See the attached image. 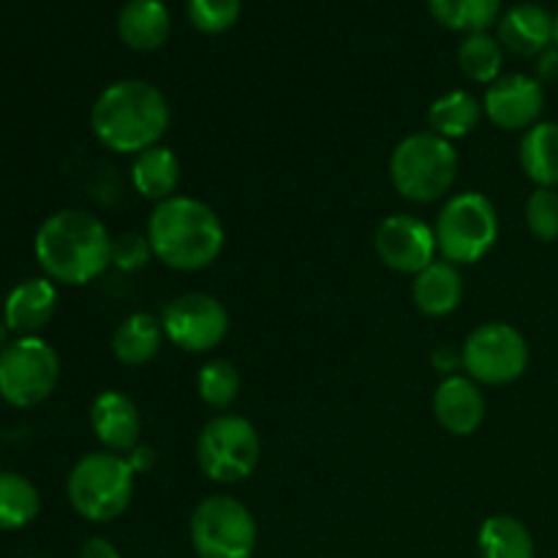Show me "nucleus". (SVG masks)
<instances>
[{"mask_svg": "<svg viewBox=\"0 0 558 558\" xmlns=\"http://www.w3.org/2000/svg\"><path fill=\"white\" fill-rule=\"evenodd\" d=\"M163 341H167V332H163L161 316L134 311L114 330L112 354L125 368H142L158 357Z\"/></svg>", "mask_w": 558, "mask_h": 558, "instance_id": "obj_20", "label": "nucleus"}, {"mask_svg": "<svg viewBox=\"0 0 558 558\" xmlns=\"http://www.w3.org/2000/svg\"><path fill=\"white\" fill-rule=\"evenodd\" d=\"M537 80L558 82V47L545 49V52L537 58Z\"/></svg>", "mask_w": 558, "mask_h": 558, "instance_id": "obj_34", "label": "nucleus"}, {"mask_svg": "<svg viewBox=\"0 0 558 558\" xmlns=\"http://www.w3.org/2000/svg\"><path fill=\"white\" fill-rule=\"evenodd\" d=\"M412 300L420 314L439 316L452 314L463 303V276L458 265L447 259H434L420 270L412 281Z\"/></svg>", "mask_w": 558, "mask_h": 558, "instance_id": "obj_19", "label": "nucleus"}, {"mask_svg": "<svg viewBox=\"0 0 558 558\" xmlns=\"http://www.w3.org/2000/svg\"><path fill=\"white\" fill-rule=\"evenodd\" d=\"M58 311V283L47 276H33L16 283L3 300V322L14 338L38 336Z\"/></svg>", "mask_w": 558, "mask_h": 558, "instance_id": "obj_15", "label": "nucleus"}, {"mask_svg": "<svg viewBox=\"0 0 558 558\" xmlns=\"http://www.w3.org/2000/svg\"><path fill=\"white\" fill-rule=\"evenodd\" d=\"M554 44L558 47V11H556V16H554Z\"/></svg>", "mask_w": 558, "mask_h": 558, "instance_id": "obj_36", "label": "nucleus"}, {"mask_svg": "<svg viewBox=\"0 0 558 558\" xmlns=\"http://www.w3.org/2000/svg\"><path fill=\"white\" fill-rule=\"evenodd\" d=\"M434 417L447 434L472 436L485 420V396L469 376H447L434 390Z\"/></svg>", "mask_w": 558, "mask_h": 558, "instance_id": "obj_16", "label": "nucleus"}, {"mask_svg": "<svg viewBox=\"0 0 558 558\" xmlns=\"http://www.w3.org/2000/svg\"><path fill=\"white\" fill-rule=\"evenodd\" d=\"M428 9L439 25L447 31L463 33H488L501 16V0H428Z\"/></svg>", "mask_w": 558, "mask_h": 558, "instance_id": "obj_26", "label": "nucleus"}, {"mask_svg": "<svg viewBox=\"0 0 558 558\" xmlns=\"http://www.w3.org/2000/svg\"><path fill=\"white\" fill-rule=\"evenodd\" d=\"M436 248L452 265H474L494 251L499 240V210L480 191L450 196L436 216Z\"/></svg>", "mask_w": 558, "mask_h": 558, "instance_id": "obj_6", "label": "nucleus"}, {"mask_svg": "<svg viewBox=\"0 0 558 558\" xmlns=\"http://www.w3.org/2000/svg\"><path fill=\"white\" fill-rule=\"evenodd\" d=\"M499 44L523 58H539L554 47V16L537 3H518L499 16Z\"/></svg>", "mask_w": 558, "mask_h": 558, "instance_id": "obj_17", "label": "nucleus"}, {"mask_svg": "<svg viewBox=\"0 0 558 558\" xmlns=\"http://www.w3.org/2000/svg\"><path fill=\"white\" fill-rule=\"evenodd\" d=\"M153 256L150 240L147 234H120V238H112V265L123 272H136L147 265Z\"/></svg>", "mask_w": 558, "mask_h": 558, "instance_id": "obj_31", "label": "nucleus"}, {"mask_svg": "<svg viewBox=\"0 0 558 558\" xmlns=\"http://www.w3.org/2000/svg\"><path fill=\"white\" fill-rule=\"evenodd\" d=\"M172 123V107L156 85L145 80H120L98 93L90 109V129L107 150L140 156L161 145Z\"/></svg>", "mask_w": 558, "mask_h": 558, "instance_id": "obj_2", "label": "nucleus"}, {"mask_svg": "<svg viewBox=\"0 0 558 558\" xmlns=\"http://www.w3.org/2000/svg\"><path fill=\"white\" fill-rule=\"evenodd\" d=\"M518 161L537 189H558V123L539 120L523 131Z\"/></svg>", "mask_w": 558, "mask_h": 558, "instance_id": "obj_22", "label": "nucleus"}, {"mask_svg": "<svg viewBox=\"0 0 558 558\" xmlns=\"http://www.w3.org/2000/svg\"><path fill=\"white\" fill-rule=\"evenodd\" d=\"M60 381V354L41 336L14 338L0 352V401L14 409L41 407Z\"/></svg>", "mask_w": 558, "mask_h": 558, "instance_id": "obj_9", "label": "nucleus"}, {"mask_svg": "<svg viewBox=\"0 0 558 558\" xmlns=\"http://www.w3.org/2000/svg\"><path fill=\"white\" fill-rule=\"evenodd\" d=\"M41 512V494L20 472H0V532H20Z\"/></svg>", "mask_w": 558, "mask_h": 558, "instance_id": "obj_25", "label": "nucleus"}, {"mask_svg": "<svg viewBox=\"0 0 558 558\" xmlns=\"http://www.w3.org/2000/svg\"><path fill=\"white\" fill-rule=\"evenodd\" d=\"M483 118V101L469 90H450L436 98L428 109V125L434 134L445 136L447 142L463 140L472 134Z\"/></svg>", "mask_w": 558, "mask_h": 558, "instance_id": "obj_24", "label": "nucleus"}, {"mask_svg": "<svg viewBox=\"0 0 558 558\" xmlns=\"http://www.w3.org/2000/svg\"><path fill=\"white\" fill-rule=\"evenodd\" d=\"M458 180V150L434 131L403 136L390 156V183L414 205L445 199Z\"/></svg>", "mask_w": 558, "mask_h": 558, "instance_id": "obj_4", "label": "nucleus"}, {"mask_svg": "<svg viewBox=\"0 0 558 558\" xmlns=\"http://www.w3.org/2000/svg\"><path fill=\"white\" fill-rule=\"evenodd\" d=\"M161 325L172 347L189 354H205L227 338L229 311L213 294L185 292L163 305Z\"/></svg>", "mask_w": 558, "mask_h": 558, "instance_id": "obj_11", "label": "nucleus"}, {"mask_svg": "<svg viewBox=\"0 0 558 558\" xmlns=\"http://www.w3.org/2000/svg\"><path fill=\"white\" fill-rule=\"evenodd\" d=\"M374 248L381 265L396 272H403V276H417L439 254L434 227H428L423 218L409 216V213L387 216L376 227Z\"/></svg>", "mask_w": 558, "mask_h": 558, "instance_id": "obj_12", "label": "nucleus"}, {"mask_svg": "<svg viewBox=\"0 0 558 558\" xmlns=\"http://www.w3.org/2000/svg\"><path fill=\"white\" fill-rule=\"evenodd\" d=\"M11 341H14V332L9 330V325H5L3 316H0V352H3Z\"/></svg>", "mask_w": 558, "mask_h": 558, "instance_id": "obj_35", "label": "nucleus"}, {"mask_svg": "<svg viewBox=\"0 0 558 558\" xmlns=\"http://www.w3.org/2000/svg\"><path fill=\"white\" fill-rule=\"evenodd\" d=\"M529 341L507 322H485L463 341L461 363L469 379L480 387H505L521 379L529 368Z\"/></svg>", "mask_w": 558, "mask_h": 558, "instance_id": "obj_10", "label": "nucleus"}, {"mask_svg": "<svg viewBox=\"0 0 558 558\" xmlns=\"http://www.w3.org/2000/svg\"><path fill=\"white\" fill-rule=\"evenodd\" d=\"M477 548L483 558H534V537L526 523L515 515L485 518L477 532Z\"/></svg>", "mask_w": 558, "mask_h": 558, "instance_id": "obj_23", "label": "nucleus"}, {"mask_svg": "<svg viewBox=\"0 0 558 558\" xmlns=\"http://www.w3.org/2000/svg\"><path fill=\"white\" fill-rule=\"evenodd\" d=\"M131 183L142 199L163 202L178 194L180 185V158L172 147L153 145L134 156L131 163Z\"/></svg>", "mask_w": 558, "mask_h": 558, "instance_id": "obj_21", "label": "nucleus"}, {"mask_svg": "<svg viewBox=\"0 0 558 558\" xmlns=\"http://www.w3.org/2000/svg\"><path fill=\"white\" fill-rule=\"evenodd\" d=\"M136 474L125 456L98 450L87 452L71 466L65 496L80 518L90 523L118 521L134 499Z\"/></svg>", "mask_w": 558, "mask_h": 558, "instance_id": "obj_5", "label": "nucleus"}, {"mask_svg": "<svg viewBox=\"0 0 558 558\" xmlns=\"http://www.w3.org/2000/svg\"><path fill=\"white\" fill-rule=\"evenodd\" d=\"M262 439L254 423L240 414H216L196 436V466L210 483L238 485L256 472Z\"/></svg>", "mask_w": 558, "mask_h": 558, "instance_id": "obj_7", "label": "nucleus"}, {"mask_svg": "<svg viewBox=\"0 0 558 558\" xmlns=\"http://www.w3.org/2000/svg\"><path fill=\"white\" fill-rule=\"evenodd\" d=\"M153 256L178 272L210 267L227 245V229L207 202L174 194L153 207L147 218Z\"/></svg>", "mask_w": 558, "mask_h": 558, "instance_id": "obj_3", "label": "nucleus"}, {"mask_svg": "<svg viewBox=\"0 0 558 558\" xmlns=\"http://www.w3.org/2000/svg\"><path fill=\"white\" fill-rule=\"evenodd\" d=\"M125 461H129V466L134 469V474H145L156 466V450H153V447H145V445H136L134 450L125 456Z\"/></svg>", "mask_w": 558, "mask_h": 558, "instance_id": "obj_33", "label": "nucleus"}, {"mask_svg": "<svg viewBox=\"0 0 558 558\" xmlns=\"http://www.w3.org/2000/svg\"><path fill=\"white\" fill-rule=\"evenodd\" d=\"M118 36L134 52H156L172 36V16L163 0H129L120 9Z\"/></svg>", "mask_w": 558, "mask_h": 558, "instance_id": "obj_18", "label": "nucleus"}, {"mask_svg": "<svg viewBox=\"0 0 558 558\" xmlns=\"http://www.w3.org/2000/svg\"><path fill=\"white\" fill-rule=\"evenodd\" d=\"M501 65H505V47L490 33H472L458 47V69L477 85H490L499 80Z\"/></svg>", "mask_w": 558, "mask_h": 558, "instance_id": "obj_27", "label": "nucleus"}, {"mask_svg": "<svg viewBox=\"0 0 558 558\" xmlns=\"http://www.w3.org/2000/svg\"><path fill=\"white\" fill-rule=\"evenodd\" d=\"M90 428L104 450L129 456L142 436L140 407L120 390L98 392L90 403Z\"/></svg>", "mask_w": 558, "mask_h": 558, "instance_id": "obj_14", "label": "nucleus"}, {"mask_svg": "<svg viewBox=\"0 0 558 558\" xmlns=\"http://www.w3.org/2000/svg\"><path fill=\"white\" fill-rule=\"evenodd\" d=\"M80 558H123V556H120L118 545L109 543L107 537H93L82 545Z\"/></svg>", "mask_w": 558, "mask_h": 558, "instance_id": "obj_32", "label": "nucleus"}, {"mask_svg": "<svg viewBox=\"0 0 558 558\" xmlns=\"http://www.w3.org/2000/svg\"><path fill=\"white\" fill-rule=\"evenodd\" d=\"M243 11V0H189L191 25L207 36L232 31Z\"/></svg>", "mask_w": 558, "mask_h": 558, "instance_id": "obj_29", "label": "nucleus"}, {"mask_svg": "<svg viewBox=\"0 0 558 558\" xmlns=\"http://www.w3.org/2000/svg\"><path fill=\"white\" fill-rule=\"evenodd\" d=\"M240 374L229 360H210L199 368L196 374V392H199L202 403H207L210 409H223L232 407L240 396Z\"/></svg>", "mask_w": 558, "mask_h": 558, "instance_id": "obj_28", "label": "nucleus"}, {"mask_svg": "<svg viewBox=\"0 0 558 558\" xmlns=\"http://www.w3.org/2000/svg\"><path fill=\"white\" fill-rule=\"evenodd\" d=\"M526 227L543 243L558 240V191L537 189L526 202Z\"/></svg>", "mask_w": 558, "mask_h": 558, "instance_id": "obj_30", "label": "nucleus"}, {"mask_svg": "<svg viewBox=\"0 0 558 558\" xmlns=\"http://www.w3.org/2000/svg\"><path fill=\"white\" fill-rule=\"evenodd\" d=\"M545 90L537 76L505 74L485 87L483 112L501 131H529L539 123Z\"/></svg>", "mask_w": 558, "mask_h": 558, "instance_id": "obj_13", "label": "nucleus"}, {"mask_svg": "<svg viewBox=\"0 0 558 558\" xmlns=\"http://www.w3.org/2000/svg\"><path fill=\"white\" fill-rule=\"evenodd\" d=\"M189 534L199 558H251L259 543L254 512L229 494L205 496L191 512Z\"/></svg>", "mask_w": 558, "mask_h": 558, "instance_id": "obj_8", "label": "nucleus"}, {"mask_svg": "<svg viewBox=\"0 0 558 558\" xmlns=\"http://www.w3.org/2000/svg\"><path fill=\"white\" fill-rule=\"evenodd\" d=\"M33 254L49 281L85 287L112 265V234L93 213L65 207L44 218L33 238Z\"/></svg>", "mask_w": 558, "mask_h": 558, "instance_id": "obj_1", "label": "nucleus"}]
</instances>
